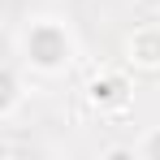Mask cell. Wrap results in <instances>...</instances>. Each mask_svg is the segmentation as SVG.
<instances>
[{
	"mask_svg": "<svg viewBox=\"0 0 160 160\" xmlns=\"http://www.w3.org/2000/svg\"><path fill=\"white\" fill-rule=\"evenodd\" d=\"M22 104H26V78H22L9 61H0V121L18 117Z\"/></svg>",
	"mask_w": 160,
	"mask_h": 160,
	"instance_id": "cell-4",
	"label": "cell"
},
{
	"mask_svg": "<svg viewBox=\"0 0 160 160\" xmlns=\"http://www.w3.org/2000/svg\"><path fill=\"white\" fill-rule=\"evenodd\" d=\"M82 100L95 108L100 117H112V112H126L134 100V82L126 69H112V65H104V69H95L91 78H87V87H82Z\"/></svg>",
	"mask_w": 160,
	"mask_h": 160,
	"instance_id": "cell-2",
	"label": "cell"
},
{
	"mask_svg": "<svg viewBox=\"0 0 160 160\" xmlns=\"http://www.w3.org/2000/svg\"><path fill=\"white\" fill-rule=\"evenodd\" d=\"M18 61L35 78H65L78 61V35L61 13H30L18 26Z\"/></svg>",
	"mask_w": 160,
	"mask_h": 160,
	"instance_id": "cell-1",
	"label": "cell"
},
{
	"mask_svg": "<svg viewBox=\"0 0 160 160\" xmlns=\"http://www.w3.org/2000/svg\"><path fill=\"white\" fill-rule=\"evenodd\" d=\"M121 56L134 74H160V22H138L121 39Z\"/></svg>",
	"mask_w": 160,
	"mask_h": 160,
	"instance_id": "cell-3",
	"label": "cell"
},
{
	"mask_svg": "<svg viewBox=\"0 0 160 160\" xmlns=\"http://www.w3.org/2000/svg\"><path fill=\"white\" fill-rule=\"evenodd\" d=\"M0 156H13V143L9 138H0Z\"/></svg>",
	"mask_w": 160,
	"mask_h": 160,
	"instance_id": "cell-7",
	"label": "cell"
},
{
	"mask_svg": "<svg viewBox=\"0 0 160 160\" xmlns=\"http://www.w3.org/2000/svg\"><path fill=\"white\" fill-rule=\"evenodd\" d=\"M134 156H143V160H160V126H147V130L134 138Z\"/></svg>",
	"mask_w": 160,
	"mask_h": 160,
	"instance_id": "cell-5",
	"label": "cell"
},
{
	"mask_svg": "<svg viewBox=\"0 0 160 160\" xmlns=\"http://www.w3.org/2000/svg\"><path fill=\"white\" fill-rule=\"evenodd\" d=\"M100 156H134V143H112V147H104V152H100Z\"/></svg>",
	"mask_w": 160,
	"mask_h": 160,
	"instance_id": "cell-6",
	"label": "cell"
}]
</instances>
